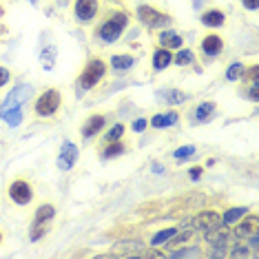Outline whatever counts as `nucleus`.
Returning <instances> with one entry per match:
<instances>
[{"label": "nucleus", "mask_w": 259, "mask_h": 259, "mask_svg": "<svg viewBox=\"0 0 259 259\" xmlns=\"http://www.w3.org/2000/svg\"><path fill=\"white\" fill-rule=\"evenodd\" d=\"M128 22H131V14L126 9H111L100 25L93 31V38L102 45H113L124 36Z\"/></svg>", "instance_id": "obj_1"}, {"label": "nucleus", "mask_w": 259, "mask_h": 259, "mask_svg": "<svg viewBox=\"0 0 259 259\" xmlns=\"http://www.w3.org/2000/svg\"><path fill=\"white\" fill-rule=\"evenodd\" d=\"M107 73H109V62L100 56H91L82 67V71L78 73V78H75V84L82 91H93L100 82L107 78Z\"/></svg>", "instance_id": "obj_2"}, {"label": "nucleus", "mask_w": 259, "mask_h": 259, "mask_svg": "<svg viewBox=\"0 0 259 259\" xmlns=\"http://www.w3.org/2000/svg\"><path fill=\"white\" fill-rule=\"evenodd\" d=\"M62 107V93L58 89H45L40 96L33 100V113L38 117H54Z\"/></svg>", "instance_id": "obj_3"}, {"label": "nucleus", "mask_w": 259, "mask_h": 259, "mask_svg": "<svg viewBox=\"0 0 259 259\" xmlns=\"http://www.w3.org/2000/svg\"><path fill=\"white\" fill-rule=\"evenodd\" d=\"M135 14H138V20L146 29H164V27L173 25V18H170L166 11L153 7V5H140Z\"/></svg>", "instance_id": "obj_4"}, {"label": "nucleus", "mask_w": 259, "mask_h": 259, "mask_svg": "<svg viewBox=\"0 0 259 259\" xmlns=\"http://www.w3.org/2000/svg\"><path fill=\"white\" fill-rule=\"evenodd\" d=\"M31 98H33V84L22 82V84L14 87V89L7 93V98L0 104V113H3V111H11V109H25V104L31 102Z\"/></svg>", "instance_id": "obj_5"}, {"label": "nucleus", "mask_w": 259, "mask_h": 259, "mask_svg": "<svg viewBox=\"0 0 259 259\" xmlns=\"http://www.w3.org/2000/svg\"><path fill=\"white\" fill-rule=\"evenodd\" d=\"M7 195L14 204L18 206H29L36 197V191H33V184H29L25 178H16L9 182L7 186Z\"/></svg>", "instance_id": "obj_6"}, {"label": "nucleus", "mask_w": 259, "mask_h": 259, "mask_svg": "<svg viewBox=\"0 0 259 259\" xmlns=\"http://www.w3.org/2000/svg\"><path fill=\"white\" fill-rule=\"evenodd\" d=\"M78 157H80L78 146H75L71 140H64V142L60 144V151H58V157H56V166H58V170H62V173L71 170L75 164H78Z\"/></svg>", "instance_id": "obj_7"}, {"label": "nucleus", "mask_w": 259, "mask_h": 259, "mask_svg": "<svg viewBox=\"0 0 259 259\" xmlns=\"http://www.w3.org/2000/svg\"><path fill=\"white\" fill-rule=\"evenodd\" d=\"M193 224V231H213V228L217 226H224V222H222V213H217L215 208H204V210H199V213L191 220Z\"/></svg>", "instance_id": "obj_8"}, {"label": "nucleus", "mask_w": 259, "mask_h": 259, "mask_svg": "<svg viewBox=\"0 0 259 259\" xmlns=\"http://www.w3.org/2000/svg\"><path fill=\"white\" fill-rule=\"evenodd\" d=\"M100 14V0H75L73 3V16L82 25H89Z\"/></svg>", "instance_id": "obj_9"}, {"label": "nucleus", "mask_w": 259, "mask_h": 259, "mask_svg": "<svg viewBox=\"0 0 259 259\" xmlns=\"http://www.w3.org/2000/svg\"><path fill=\"white\" fill-rule=\"evenodd\" d=\"M233 235L237 239H248V237H252V235H257L259 233V217L255 215V213H246L244 217H239L237 222L233 224Z\"/></svg>", "instance_id": "obj_10"}, {"label": "nucleus", "mask_w": 259, "mask_h": 259, "mask_svg": "<svg viewBox=\"0 0 259 259\" xmlns=\"http://www.w3.org/2000/svg\"><path fill=\"white\" fill-rule=\"evenodd\" d=\"M226 49V42L220 33H206V36L199 40V51H202L204 60H213V58L222 56V51Z\"/></svg>", "instance_id": "obj_11"}, {"label": "nucleus", "mask_w": 259, "mask_h": 259, "mask_svg": "<svg viewBox=\"0 0 259 259\" xmlns=\"http://www.w3.org/2000/svg\"><path fill=\"white\" fill-rule=\"evenodd\" d=\"M107 128V113H91L84 122L80 124V135L84 140H93Z\"/></svg>", "instance_id": "obj_12"}, {"label": "nucleus", "mask_w": 259, "mask_h": 259, "mask_svg": "<svg viewBox=\"0 0 259 259\" xmlns=\"http://www.w3.org/2000/svg\"><path fill=\"white\" fill-rule=\"evenodd\" d=\"M199 22L208 29H220L226 25V11L220 7H206V9H202V14H199Z\"/></svg>", "instance_id": "obj_13"}, {"label": "nucleus", "mask_w": 259, "mask_h": 259, "mask_svg": "<svg viewBox=\"0 0 259 259\" xmlns=\"http://www.w3.org/2000/svg\"><path fill=\"white\" fill-rule=\"evenodd\" d=\"M135 62H138V58H135L133 54H113L109 60V71L113 73H126L131 71V69L135 67Z\"/></svg>", "instance_id": "obj_14"}, {"label": "nucleus", "mask_w": 259, "mask_h": 259, "mask_svg": "<svg viewBox=\"0 0 259 259\" xmlns=\"http://www.w3.org/2000/svg\"><path fill=\"white\" fill-rule=\"evenodd\" d=\"M180 122V113L178 111H164V113H155L153 117H149V126L151 128H170Z\"/></svg>", "instance_id": "obj_15"}, {"label": "nucleus", "mask_w": 259, "mask_h": 259, "mask_svg": "<svg viewBox=\"0 0 259 259\" xmlns=\"http://www.w3.org/2000/svg\"><path fill=\"white\" fill-rule=\"evenodd\" d=\"M204 239L208 246H215V248H226V244L231 241V233H228L226 226H217L213 231H206Z\"/></svg>", "instance_id": "obj_16"}, {"label": "nucleus", "mask_w": 259, "mask_h": 259, "mask_svg": "<svg viewBox=\"0 0 259 259\" xmlns=\"http://www.w3.org/2000/svg\"><path fill=\"white\" fill-rule=\"evenodd\" d=\"M157 45L168 51H178L180 47H184V38H182L178 31H173V29H166V31L157 33Z\"/></svg>", "instance_id": "obj_17"}, {"label": "nucleus", "mask_w": 259, "mask_h": 259, "mask_svg": "<svg viewBox=\"0 0 259 259\" xmlns=\"http://www.w3.org/2000/svg\"><path fill=\"white\" fill-rule=\"evenodd\" d=\"M170 64H173V51L164 49V47H157V49L153 51V56H151L153 71H164V69H168Z\"/></svg>", "instance_id": "obj_18"}, {"label": "nucleus", "mask_w": 259, "mask_h": 259, "mask_svg": "<svg viewBox=\"0 0 259 259\" xmlns=\"http://www.w3.org/2000/svg\"><path fill=\"white\" fill-rule=\"evenodd\" d=\"M217 111V102L215 100H204V102H199L195 111H193V117H195L197 124H204V122H208L213 113Z\"/></svg>", "instance_id": "obj_19"}, {"label": "nucleus", "mask_w": 259, "mask_h": 259, "mask_svg": "<svg viewBox=\"0 0 259 259\" xmlns=\"http://www.w3.org/2000/svg\"><path fill=\"white\" fill-rule=\"evenodd\" d=\"M126 151H128V144L124 142V138H122V140H115V142H107L100 153H102V160H115V157L124 155Z\"/></svg>", "instance_id": "obj_20"}, {"label": "nucleus", "mask_w": 259, "mask_h": 259, "mask_svg": "<svg viewBox=\"0 0 259 259\" xmlns=\"http://www.w3.org/2000/svg\"><path fill=\"white\" fill-rule=\"evenodd\" d=\"M58 213L56 204L51 202H42L36 206V210H33V220L31 222H54V217Z\"/></svg>", "instance_id": "obj_21"}, {"label": "nucleus", "mask_w": 259, "mask_h": 259, "mask_svg": "<svg viewBox=\"0 0 259 259\" xmlns=\"http://www.w3.org/2000/svg\"><path fill=\"white\" fill-rule=\"evenodd\" d=\"M164 104H170V107H180V104H184L191 100V96H188L186 91H180V89H168V91H162L160 93Z\"/></svg>", "instance_id": "obj_22"}, {"label": "nucleus", "mask_w": 259, "mask_h": 259, "mask_svg": "<svg viewBox=\"0 0 259 259\" xmlns=\"http://www.w3.org/2000/svg\"><path fill=\"white\" fill-rule=\"evenodd\" d=\"M56 60H58V49H56V45L42 47V51H40V64H42L45 71H51V69L56 67Z\"/></svg>", "instance_id": "obj_23"}, {"label": "nucleus", "mask_w": 259, "mask_h": 259, "mask_svg": "<svg viewBox=\"0 0 259 259\" xmlns=\"http://www.w3.org/2000/svg\"><path fill=\"white\" fill-rule=\"evenodd\" d=\"M246 213H248V206H231V208H226V210L222 213L224 226H233V224L237 222L239 217H244Z\"/></svg>", "instance_id": "obj_24"}, {"label": "nucleus", "mask_w": 259, "mask_h": 259, "mask_svg": "<svg viewBox=\"0 0 259 259\" xmlns=\"http://www.w3.org/2000/svg\"><path fill=\"white\" fill-rule=\"evenodd\" d=\"M173 64L175 67H191V64H195V54H193V49L180 47V49L173 54Z\"/></svg>", "instance_id": "obj_25"}, {"label": "nucleus", "mask_w": 259, "mask_h": 259, "mask_svg": "<svg viewBox=\"0 0 259 259\" xmlns=\"http://www.w3.org/2000/svg\"><path fill=\"white\" fill-rule=\"evenodd\" d=\"M49 231H51V222H31V228H29V239H31V241H40Z\"/></svg>", "instance_id": "obj_26"}, {"label": "nucleus", "mask_w": 259, "mask_h": 259, "mask_svg": "<svg viewBox=\"0 0 259 259\" xmlns=\"http://www.w3.org/2000/svg\"><path fill=\"white\" fill-rule=\"evenodd\" d=\"M175 233H178V228H175V226L162 228V231H157V233H155V235H153V237L149 239V246H155V248H157V246H164V244H166V241H168L170 237H173Z\"/></svg>", "instance_id": "obj_27"}, {"label": "nucleus", "mask_w": 259, "mask_h": 259, "mask_svg": "<svg viewBox=\"0 0 259 259\" xmlns=\"http://www.w3.org/2000/svg\"><path fill=\"white\" fill-rule=\"evenodd\" d=\"M0 117L5 120V124L7 126H20L22 120H25V111L22 109H11V111H3Z\"/></svg>", "instance_id": "obj_28"}, {"label": "nucleus", "mask_w": 259, "mask_h": 259, "mask_svg": "<svg viewBox=\"0 0 259 259\" xmlns=\"http://www.w3.org/2000/svg\"><path fill=\"white\" fill-rule=\"evenodd\" d=\"M193 237H195V233H193V228H186V231H178L173 235V237H170L166 244L164 246H170V248H175V246H184V244H188V241H191Z\"/></svg>", "instance_id": "obj_29"}, {"label": "nucleus", "mask_w": 259, "mask_h": 259, "mask_svg": "<svg viewBox=\"0 0 259 259\" xmlns=\"http://www.w3.org/2000/svg\"><path fill=\"white\" fill-rule=\"evenodd\" d=\"M241 82H246V84H259V64H257V62L246 64V67H244V73H241Z\"/></svg>", "instance_id": "obj_30"}, {"label": "nucleus", "mask_w": 259, "mask_h": 259, "mask_svg": "<svg viewBox=\"0 0 259 259\" xmlns=\"http://www.w3.org/2000/svg\"><path fill=\"white\" fill-rule=\"evenodd\" d=\"M124 133H126V124H124V122H115V124L111 126L107 133H104V144H107V142H115V140H122V138H124Z\"/></svg>", "instance_id": "obj_31"}, {"label": "nucleus", "mask_w": 259, "mask_h": 259, "mask_svg": "<svg viewBox=\"0 0 259 259\" xmlns=\"http://www.w3.org/2000/svg\"><path fill=\"white\" fill-rule=\"evenodd\" d=\"M244 62H231L226 69V73H224V78H226L228 82H239L241 80V73H244Z\"/></svg>", "instance_id": "obj_32"}, {"label": "nucleus", "mask_w": 259, "mask_h": 259, "mask_svg": "<svg viewBox=\"0 0 259 259\" xmlns=\"http://www.w3.org/2000/svg\"><path fill=\"white\" fill-rule=\"evenodd\" d=\"M193 155H195V146H193V144H184V146H180V149H175V151H173V157H175L178 162L191 160Z\"/></svg>", "instance_id": "obj_33"}, {"label": "nucleus", "mask_w": 259, "mask_h": 259, "mask_svg": "<svg viewBox=\"0 0 259 259\" xmlns=\"http://www.w3.org/2000/svg\"><path fill=\"white\" fill-rule=\"evenodd\" d=\"M228 257H233V259H239V257H250L252 252H250V248H248V244H235L231 250L226 252Z\"/></svg>", "instance_id": "obj_34"}, {"label": "nucleus", "mask_w": 259, "mask_h": 259, "mask_svg": "<svg viewBox=\"0 0 259 259\" xmlns=\"http://www.w3.org/2000/svg\"><path fill=\"white\" fill-rule=\"evenodd\" d=\"M170 255L173 257H202L204 252L202 248H182V250H173Z\"/></svg>", "instance_id": "obj_35"}, {"label": "nucleus", "mask_w": 259, "mask_h": 259, "mask_svg": "<svg viewBox=\"0 0 259 259\" xmlns=\"http://www.w3.org/2000/svg\"><path fill=\"white\" fill-rule=\"evenodd\" d=\"M202 175H204V166H199V164H195V166L188 168V180L199 182V180H202Z\"/></svg>", "instance_id": "obj_36"}, {"label": "nucleus", "mask_w": 259, "mask_h": 259, "mask_svg": "<svg viewBox=\"0 0 259 259\" xmlns=\"http://www.w3.org/2000/svg\"><path fill=\"white\" fill-rule=\"evenodd\" d=\"M146 126H149V120H146V117H135V120L131 122V128L135 133H142Z\"/></svg>", "instance_id": "obj_37"}, {"label": "nucleus", "mask_w": 259, "mask_h": 259, "mask_svg": "<svg viewBox=\"0 0 259 259\" xmlns=\"http://www.w3.org/2000/svg\"><path fill=\"white\" fill-rule=\"evenodd\" d=\"M9 80H11V71L7 67H0V89H3V87H7Z\"/></svg>", "instance_id": "obj_38"}, {"label": "nucleus", "mask_w": 259, "mask_h": 259, "mask_svg": "<svg viewBox=\"0 0 259 259\" xmlns=\"http://www.w3.org/2000/svg\"><path fill=\"white\" fill-rule=\"evenodd\" d=\"M246 96L250 98V102H259V84H250V89L246 91Z\"/></svg>", "instance_id": "obj_39"}, {"label": "nucleus", "mask_w": 259, "mask_h": 259, "mask_svg": "<svg viewBox=\"0 0 259 259\" xmlns=\"http://www.w3.org/2000/svg\"><path fill=\"white\" fill-rule=\"evenodd\" d=\"M241 7L248 9V11H257V7H259V0H241Z\"/></svg>", "instance_id": "obj_40"}, {"label": "nucleus", "mask_w": 259, "mask_h": 259, "mask_svg": "<svg viewBox=\"0 0 259 259\" xmlns=\"http://www.w3.org/2000/svg\"><path fill=\"white\" fill-rule=\"evenodd\" d=\"M246 241H248V246H250L252 250H255V255H257V250H259V233H257V235H252V237H248Z\"/></svg>", "instance_id": "obj_41"}, {"label": "nucleus", "mask_w": 259, "mask_h": 259, "mask_svg": "<svg viewBox=\"0 0 259 259\" xmlns=\"http://www.w3.org/2000/svg\"><path fill=\"white\" fill-rule=\"evenodd\" d=\"M3 16H5V7H3V5H0V18H3Z\"/></svg>", "instance_id": "obj_42"}, {"label": "nucleus", "mask_w": 259, "mask_h": 259, "mask_svg": "<svg viewBox=\"0 0 259 259\" xmlns=\"http://www.w3.org/2000/svg\"><path fill=\"white\" fill-rule=\"evenodd\" d=\"M3 241H5V233L0 231V244H3Z\"/></svg>", "instance_id": "obj_43"}, {"label": "nucleus", "mask_w": 259, "mask_h": 259, "mask_svg": "<svg viewBox=\"0 0 259 259\" xmlns=\"http://www.w3.org/2000/svg\"><path fill=\"white\" fill-rule=\"evenodd\" d=\"M111 3H120V0H111Z\"/></svg>", "instance_id": "obj_44"}]
</instances>
